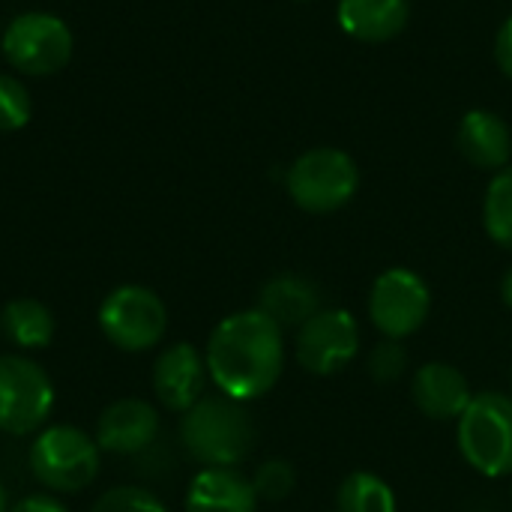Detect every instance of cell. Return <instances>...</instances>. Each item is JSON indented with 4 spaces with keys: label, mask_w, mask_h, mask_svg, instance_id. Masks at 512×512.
<instances>
[{
    "label": "cell",
    "mask_w": 512,
    "mask_h": 512,
    "mask_svg": "<svg viewBox=\"0 0 512 512\" xmlns=\"http://www.w3.org/2000/svg\"><path fill=\"white\" fill-rule=\"evenodd\" d=\"M213 387L234 402L267 396L285 372V330L261 309L225 315L204 348Z\"/></svg>",
    "instance_id": "cell-1"
},
{
    "label": "cell",
    "mask_w": 512,
    "mask_h": 512,
    "mask_svg": "<svg viewBox=\"0 0 512 512\" xmlns=\"http://www.w3.org/2000/svg\"><path fill=\"white\" fill-rule=\"evenodd\" d=\"M180 444L204 468H237L255 450V423L243 402L204 396L180 414Z\"/></svg>",
    "instance_id": "cell-2"
},
{
    "label": "cell",
    "mask_w": 512,
    "mask_h": 512,
    "mask_svg": "<svg viewBox=\"0 0 512 512\" xmlns=\"http://www.w3.org/2000/svg\"><path fill=\"white\" fill-rule=\"evenodd\" d=\"M102 450L78 426H45L33 435L27 465L36 483L51 495H78L99 477Z\"/></svg>",
    "instance_id": "cell-3"
},
{
    "label": "cell",
    "mask_w": 512,
    "mask_h": 512,
    "mask_svg": "<svg viewBox=\"0 0 512 512\" xmlns=\"http://www.w3.org/2000/svg\"><path fill=\"white\" fill-rule=\"evenodd\" d=\"M456 444L462 459L489 480L512 477V396L501 390L474 393L456 420Z\"/></svg>",
    "instance_id": "cell-4"
},
{
    "label": "cell",
    "mask_w": 512,
    "mask_h": 512,
    "mask_svg": "<svg viewBox=\"0 0 512 512\" xmlns=\"http://www.w3.org/2000/svg\"><path fill=\"white\" fill-rule=\"evenodd\" d=\"M285 189L303 213L327 216L351 204L360 189V168L345 150L315 147L288 165Z\"/></svg>",
    "instance_id": "cell-5"
},
{
    "label": "cell",
    "mask_w": 512,
    "mask_h": 512,
    "mask_svg": "<svg viewBox=\"0 0 512 512\" xmlns=\"http://www.w3.org/2000/svg\"><path fill=\"white\" fill-rule=\"evenodd\" d=\"M72 51L75 36L69 24L54 12H21L0 33V54L21 75H57L69 66Z\"/></svg>",
    "instance_id": "cell-6"
},
{
    "label": "cell",
    "mask_w": 512,
    "mask_h": 512,
    "mask_svg": "<svg viewBox=\"0 0 512 512\" xmlns=\"http://www.w3.org/2000/svg\"><path fill=\"white\" fill-rule=\"evenodd\" d=\"M99 330L117 351H153L168 333V306L147 285H120L99 306Z\"/></svg>",
    "instance_id": "cell-7"
},
{
    "label": "cell",
    "mask_w": 512,
    "mask_h": 512,
    "mask_svg": "<svg viewBox=\"0 0 512 512\" xmlns=\"http://www.w3.org/2000/svg\"><path fill=\"white\" fill-rule=\"evenodd\" d=\"M54 411V384L48 372L24 354H0V432L36 435Z\"/></svg>",
    "instance_id": "cell-8"
},
{
    "label": "cell",
    "mask_w": 512,
    "mask_h": 512,
    "mask_svg": "<svg viewBox=\"0 0 512 512\" xmlns=\"http://www.w3.org/2000/svg\"><path fill=\"white\" fill-rule=\"evenodd\" d=\"M372 327L384 339L405 342L423 330L432 315V288L429 282L411 267H390L384 270L372 288L366 303Z\"/></svg>",
    "instance_id": "cell-9"
},
{
    "label": "cell",
    "mask_w": 512,
    "mask_h": 512,
    "mask_svg": "<svg viewBox=\"0 0 512 512\" xmlns=\"http://www.w3.org/2000/svg\"><path fill=\"white\" fill-rule=\"evenodd\" d=\"M363 345L360 324L345 309H321L294 333V357L306 375L330 378L348 369Z\"/></svg>",
    "instance_id": "cell-10"
},
{
    "label": "cell",
    "mask_w": 512,
    "mask_h": 512,
    "mask_svg": "<svg viewBox=\"0 0 512 512\" xmlns=\"http://www.w3.org/2000/svg\"><path fill=\"white\" fill-rule=\"evenodd\" d=\"M153 396L156 402L171 414H186L192 405H198L207 393V360L204 354L189 342H174L165 351H159L153 363Z\"/></svg>",
    "instance_id": "cell-11"
},
{
    "label": "cell",
    "mask_w": 512,
    "mask_h": 512,
    "mask_svg": "<svg viewBox=\"0 0 512 512\" xmlns=\"http://www.w3.org/2000/svg\"><path fill=\"white\" fill-rule=\"evenodd\" d=\"M162 429V417L159 411L147 402V399H117L111 402L99 420H96V444L102 453L111 456H138L144 453Z\"/></svg>",
    "instance_id": "cell-12"
},
{
    "label": "cell",
    "mask_w": 512,
    "mask_h": 512,
    "mask_svg": "<svg viewBox=\"0 0 512 512\" xmlns=\"http://www.w3.org/2000/svg\"><path fill=\"white\" fill-rule=\"evenodd\" d=\"M471 399H474L471 381L453 363L429 360L411 378V402L426 420L456 423L471 405Z\"/></svg>",
    "instance_id": "cell-13"
},
{
    "label": "cell",
    "mask_w": 512,
    "mask_h": 512,
    "mask_svg": "<svg viewBox=\"0 0 512 512\" xmlns=\"http://www.w3.org/2000/svg\"><path fill=\"white\" fill-rule=\"evenodd\" d=\"M321 303H324L321 288L312 279L297 273H279L264 282L255 309H261L285 333H297L315 312L324 309Z\"/></svg>",
    "instance_id": "cell-14"
},
{
    "label": "cell",
    "mask_w": 512,
    "mask_h": 512,
    "mask_svg": "<svg viewBox=\"0 0 512 512\" xmlns=\"http://www.w3.org/2000/svg\"><path fill=\"white\" fill-rule=\"evenodd\" d=\"M459 153L480 171H501L512 159V132L495 111L474 108L462 117L456 132Z\"/></svg>",
    "instance_id": "cell-15"
},
{
    "label": "cell",
    "mask_w": 512,
    "mask_h": 512,
    "mask_svg": "<svg viewBox=\"0 0 512 512\" xmlns=\"http://www.w3.org/2000/svg\"><path fill=\"white\" fill-rule=\"evenodd\" d=\"M252 480L237 468H201L186 492V512H258Z\"/></svg>",
    "instance_id": "cell-16"
},
{
    "label": "cell",
    "mask_w": 512,
    "mask_h": 512,
    "mask_svg": "<svg viewBox=\"0 0 512 512\" xmlns=\"http://www.w3.org/2000/svg\"><path fill=\"white\" fill-rule=\"evenodd\" d=\"M339 27L366 45L396 39L411 18L408 0H339Z\"/></svg>",
    "instance_id": "cell-17"
},
{
    "label": "cell",
    "mask_w": 512,
    "mask_h": 512,
    "mask_svg": "<svg viewBox=\"0 0 512 512\" xmlns=\"http://www.w3.org/2000/svg\"><path fill=\"white\" fill-rule=\"evenodd\" d=\"M3 336L21 351H42L51 345L57 321L54 312L36 297H15L0 309Z\"/></svg>",
    "instance_id": "cell-18"
},
{
    "label": "cell",
    "mask_w": 512,
    "mask_h": 512,
    "mask_svg": "<svg viewBox=\"0 0 512 512\" xmlns=\"http://www.w3.org/2000/svg\"><path fill=\"white\" fill-rule=\"evenodd\" d=\"M336 512H399V501L378 474L351 471L336 489Z\"/></svg>",
    "instance_id": "cell-19"
},
{
    "label": "cell",
    "mask_w": 512,
    "mask_h": 512,
    "mask_svg": "<svg viewBox=\"0 0 512 512\" xmlns=\"http://www.w3.org/2000/svg\"><path fill=\"white\" fill-rule=\"evenodd\" d=\"M483 225L492 243H498L501 249H512V165L501 168L486 189Z\"/></svg>",
    "instance_id": "cell-20"
},
{
    "label": "cell",
    "mask_w": 512,
    "mask_h": 512,
    "mask_svg": "<svg viewBox=\"0 0 512 512\" xmlns=\"http://www.w3.org/2000/svg\"><path fill=\"white\" fill-rule=\"evenodd\" d=\"M249 480H252V489H255L258 501L279 504V501L294 495V489H297V468L288 459L276 456V459H264Z\"/></svg>",
    "instance_id": "cell-21"
},
{
    "label": "cell",
    "mask_w": 512,
    "mask_h": 512,
    "mask_svg": "<svg viewBox=\"0 0 512 512\" xmlns=\"http://www.w3.org/2000/svg\"><path fill=\"white\" fill-rule=\"evenodd\" d=\"M408 369H411V354H408L405 342L381 339L366 354V372L375 384H396L405 378Z\"/></svg>",
    "instance_id": "cell-22"
},
{
    "label": "cell",
    "mask_w": 512,
    "mask_h": 512,
    "mask_svg": "<svg viewBox=\"0 0 512 512\" xmlns=\"http://www.w3.org/2000/svg\"><path fill=\"white\" fill-rule=\"evenodd\" d=\"M33 117V99L21 78L0 72V132H18Z\"/></svg>",
    "instance_id": "cell-23"
},
{
    "label": "cell",
    "mask_w": 512,
    "mask_h": 512,
    "mask_svg": "<svg viewBox=\"0 0 512 512\" xmlns=\"http://www.w3.org/2000/svg\"><path fill=\"white\" fill-rule=\"evenodd\" d=\"M90 512H168V507L141 486H117L102 492Z\"/></svg>",
    "instance_id": "cell-24"
},
{
    "label": "cell",
    "mask_w": 512,
    "mask_h": 512,
    "mask_svg": "<svg viewBox=\"0 0 512 512\" xmlns=\"http://www.w3.org/2000/svg\"><path fill=\"white\" fill-rule=\"evenodd\" d=\"M6 512H69V510H66V504H63L57 495H51V492H30V495L18 498L15 504H9V510Z\"/></svg>",
    "instance_id": "cell-25"
},
{
    "label": "cell",
    "mask_w": 512,
    "mask_h": 512,
    "mask_svg": "<svg viewBox=\"0 0 512 512\" xmlns=\"http://www.w3.org/2000/svg\"><path fill=\"white\" fill-rule=\"evenodd\" d=\"M495 60H498L501 72L512 78V15L501 24L498 36H495Z\"/></svg>",
    "instance_id": "cell-26"
},
{
    "label": "cell",
    "mask_w": 512,
    "mask_h": 512,
    "mask_svg": "<svg viewBox=\"0 0 512 512\" xmlns=\"http://www.w3.org/2000/svg\"><path fill=\"white\" fill-rule=\"evenodd\" d=\"M501 303L512 312V267L504 273V279H501Z\"/></svg>",
    "instance_id": "cell-27"
},
{
    "label": "cell",
    "mask_w": 512,
    "mask_h": 512,
    "mask_svg": "<svg viewBox=\"0 0 512 512\" xmlns=\"http://www.w3.org/2000/svg\"><path fill=\"white\" fill-rule=\"evenodd\" d=\"M9 510V498H6V489H3V483H0V512Z\"/></svg>",
    "instance_id": "cell-28"
},
{
    "label": "cell",
    "mask_w": 512,
    "mask_h": 512,
    "mask_svg": "<svg viewBox=\"0 0 512 512\" xmlns=\"http://www.w3.org/2000/svg\"><path fill=\"white\" fill-rule=\"evenodd\" d=\"M297 3H309V0H297Z\"/></svg>",
    "instance_id": "cell-29"
},
{
    "label": "cell",
    "mask_w": 512,
    "mask_h": 512,
    "mask_svg": "<svg viewBox=\"0 0 512 512\" xmlns=\"http://www.w3.org/2000/svg\"><path fill=\"white\" fill-rule=\"evenodd\" d=\"M510 501H512V489H510Z\"/></svg>",
    "instance_id": "cell-30"
}]
</instances>
